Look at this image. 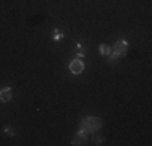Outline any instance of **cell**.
I'll return each instance as SVG.
<instances>
[{"label": "cell", "mask_w": 152, "mask_h": 146, "mask_svg": "<svg viewBox=\"0 0 152 146\" xmlns=\"http://www.w3.org/2000/svg\"><path fill=\"white\" fill-rule=\"evenodd\" d=\"M100 127H102V122H100V119L96 117V115L84 117V119L81 120V123H79V130L84 131L86 135L96 133L97 130H100Z\"/></svg>", "instance_id": "1"}, {"label": "cell", "mask_w": 152, "mask_h": 146, "mask_svg": "<svg viewBox=\"0 0 152 146\" xmlns=\"http://www.w3.org/2000/svg\"><path fill=\"white\" fill-rule=\"evenodd\" d=\"M128 47H129V46H128V42H126L125 39H118V41L115 42L113 49H112V54L108 55V60L113 62V60H117V58L126 55V52H128Z\"/></svg>", "instance_id": "2"}, {"label": "cell", "mask_w": 152, "mask_h": 146, "mask_svg": "<svg viewBox=\"0 0 152 146\" xmlns=\"http://www.w3.org/2000/svg\"><path fill=\"white\" fill-rule=\"evenodd\" d=\"M83 70H84V62H83V58L76 57L75 60L70 62V72L73 75H79V73H83Z\"/></svg>", "instance_id": "3"}, {"label": "cell", "mask_w": 152, "mask_h": 146, "mask_svg": "<svg viewBox=\"0 0 152 146\" xmlns=\"http://www.w3.org/2000/svg\"><path fill=\"white\" fill-rule=\"evenodd\" d=\"M86 141H88V135H86L84 131L78 130V133L75 135V138H73V141H71V145H75V146H79V145H84Z\"/></svg>", "instance_id": "4"}, {"label": "cell", "mask_w": 152, "mask_h": 146, "mask_svg": "<svg viewBox=\"0 0 152 146\" xmlns=\"http://www.w3.org/2000/svg\"><path fill=\"white\" fill-rule=\"evenodd\" d=\"M13 97V89L12 88H3L0 89V101L2 102H8Z\"/></svg>", "instance_id": "5"}, {"label": "cell", "mask_w": 152, "mask_h": 146, "mask_svg": "<svg viewBox=\"0 0 152 146\" xmlns=\"http://www.w3.org/2000/svg\"><path fill=\"white\" fill-rule=\"evenodd\" d=\"M99 54H100V55H104V57H108L112 54V49L107 46V44H100V46H99Z\"/></svg>", "instance_id": "6"}, {"label": "cell", "mask_w": 152, "mask_h": 146, "mask_svg": "<svg viewBox=\"0 0 152 146\" xmlns=\"http://www.w3.org/2000/svg\"><path fill=\"white\" fill-rule=\"evenodd\" d=\"M61 38H63V32L58 31V29H55V32H53V41H60Z\"/></svg>", "instance_id": "7"}, {"label": "cell", "mask_w": 152, "mask_h": 146, "mask_svg": "<svg viewBox=\"0 0 152 146\" xmlns=\"http://www.w3.org/2000/svg\"><path fill=\"white\" fill-rule=\"evenodd\" d=\"M3 131H5L7 135H12V136L15 135V130H13V128H10V127H5V130H3Z\"/></svg>", "instance_id": "8"}, {"label": "cell", "mask_w": 152, "mask_h": 146, "mask_svg": "<svg viewBox=\"0 0 152 146\" xmlns=\"http://www.w3.org/2000/svg\"><path fill=\"white\" fill-rule=\"evenodd\" d=\"M102 141H104V140H102L100 136H97V138H96V145H102Z\"/></svg>", "instance_id": "9"}]
</instances>
